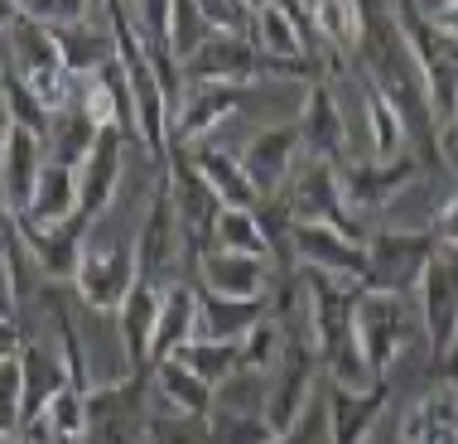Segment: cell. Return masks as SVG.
Here are the masks:
<instances>
[{"label": "cell", "mask_w": 458, "mask_h": 444, "mask_svg": "<svg viewBox=\"0 0 458 444\" xmlns=\"http://www.w3.org/2000/svg\"><path fill=\"white\" fill-rule=\"evenodd\" d=\"M106 5V20H111V34H116V58H121V73H126V88H131V107H135V135L150 145V159L155 169H165L169 159V121H174V107H169L165 88H159L150 58L140 48V34H135V15L121 0H102Z\"/></svg>", "instance_id": "6da1fadb"}, {"label": "cell", "mask_w": 458, "mask_h": 444, "mask_svg": "<svg viewBox=\"0 0 458 444\" xmlns=\"http://www.w3.org/2000/svg\"><path fill=\"white\" fill-rule=\"evenodd\" d=\"M391 5H395V24H401L405 44H411V54L420 64V78H425V97H429V111H435V126H444L458 111V39L444 34L415 0H391Z\"/></svg>", "instance_id": "7a4b0ae2"}, {"label": "cell", "mask_w": 458, "mask_h": 444, "mask_svg": "<svg viewBox=\"0 0 458 444\" xmlns=\"http://www.w3.org/2000/svg\"><path fill=\"white\" fill-rule=\"evenodd\" d=\"M420 329V310L411 304V295H391V290H362L357 300V343L371 367V377L386 381V372L395 367V357L411 348Z\"/></svg>", "instance_id": "3957f363"}, {"label": "cell", "mask_w": 458, "mask_h": 444, "mask_svg": "<svg viewBox=\"0 0 458 444\" xmlns=\"http://www.w3.org/2000/svg\"><path fill=\"white\" fill-rule=\"evenodd\" d=\"M439 237L429 227H386L367 232V286L391 295H415L425 266L435 261Z\"/></svg>", "instance_id": "277c9868"}, {"label": "cell", "mask_w": 458, "mask_h": 444, "mask_svg": "<svg viewBox=\"0 0 458 444\" xmlns=\"http://www.w3.org/2000/svg\"><path fill=\"white\" fill-rule=\"evenodd\" d=\"M415 310H420V333L435 363H449L458 343V246H439L435 261L425 266L415 286Z\"/></svg>", "instance_id": "5b68a950"}, {"label": "cell", "mask_w": 458, "mask_h": 444, "mask_svg": "<svg viewBox=\"0 0 458 444\" xmlns=\"http://www.w3.org/2000/svg\"><path fill=\"white\" fill-rule=\"evenodd\" d=\"M276 199H284L294 222H333V227H343V232H352V237L367 242V232L357 227V218L348 213V203H343V184H338V165H333V159L304 155V165L290 169V179H284V189Z\"/></svg>", "instance_id": "8992f818"}, {"label": "cell", "mask_w": 458, "mask_h": 444, "mask_svg": "<svg viewBox=\"0 0 458 444\" xmlns=\"http://www.w3.org/2000/svg\"><path fill=\"white\" fill-rule=\"evenodd\" d=\"M179 246H183V227H179L174 189H169V175L159 169L155 193H150V213H145L140 237H135V261H140V280H150L155 290H169V286H174Z\"/></svg>", "instance_id": "52a82bcc"}, {"label": "cell", "mask_w": 458, "mask_h": 444, "mask_svg": "<svg viewBox=\"0 0 458 444\" xmlns=\"http://www.w3.org/2000/svg\"><path fill=\"white\" fill-rule=\"evenodd\" d=\"M140 280V261H135V242H92L82 246L78 261V300L92 304V310H116L131 295V286Z\"/></svg>", "instance_id": "ba28073f"}, {"label": "cell", "mask_w": 458, "mask_h": 444, "mask_svg": "<svg viewBox=\"0 0 458 444\" xmlns=\"http://www.w3.org/2000/svg\"><path fill=\"white\" fill-rule=\"evenodd\" d=\"M420 155H401V159H343L338 165V184H343V203L348 213H377L386 208L401 189H411L420 179Z\"/></svg>", "instance_id": "9c48e42d"}, {"label": "cell", "mask_w": 458, "mask_h": 444, "mask_svg": "<svg viewBox=\"0 0 458 444\" xmlns=\"http://www.w3.org/2000/svg\"><path fill=\"white\" fill-rule=\"evenodd\" d=\"M294 261L304 270H324V276L367 286V242L333 227V222H294Z\"/></svg>", "instance_id": "30bf717a"}, {"label": "cell", "mask_w": 458, "mask_h": 444, "mask_svg": "<svg viewBox=\"0 0 458 444\" xmlns=\"http://www.w3.org/2000/svg\"><path fill=\"white\" fill-rule=\"evenodd\" d=\"M261 78V54L246 34H213L198 54L183 64V88L222 82V88H251Z\"/></svg>", "instance_id": "8fae6325"}, {"label": "cell", "mask_w": 458, "mask_h": 444, "mask_svg": "<svg viewBox=\"0 0 458 444\" xmlns=\"http://www.w3.org/2000/svg\"><path fill=\"white\" fill-rule=\"evenodd\" d=\"M300 121H284V126H266L256 131L251 141L237 150L246 179L256 184V193L261 199H276V193L284 189V179H290L294 159H300Z\"/></svg>", "instance_id": "7c38bea8"}, {"label": "cell", "mask_w": 458, "mask_h": 444, "mask_svg": "<svg viewBox=\"0 0 458 444\" xmlns=\"http://www.w3.org/2000/svg\"><path fill=\"white\" fill-rule=\"evenodd\" d=\"M246 102V88H222V82H198V88H183V97L174 102V121H169V135L183 145H203L213 141V131L227 116H237Z\"/></svg>", "instance_id": "4fadbf2b"}, {"label": "cell", "mask_w": 458, "mask_h": 444, "mask_svg": "<svg viewBox=\"0 0 458 444\" xmlns=\"http://www.w3.org/2000/svg\"><path fill=\"white\" fill-rule=\"evenodd\" d=\"M198 286L227 295V300H266L276 276H270V261H261V256H237V252H222V246H208L198 256Z\"/></svg>", "instance_id": "5bb4252c"}, {"label": "cell", "mask_w": 458, "mask_h": 444, "mask_svg": "<svg viewBox=\"0 0 458 444\" xmlns=\"http://www.w3.org/2000/svg\"><path fill=\"white\" fill-rule=\"evenodd\" d=\"M20 232H24V246H30L34 266H39L48 280H72L78 276V261H82V246L92 237V218L78 213L68 222H54V227H30V222H20Z\"/></svg>", "instance_id": "9a60e30c"}, {"label": "cell", "mask_w": 458, "mask_h": 444, "mask_svg": "<svg viewBox=\"0 0 458 444\" xmlns=\"http://www.w3.org/2000/svg\"><path fill=\"white\" fill-rule=\"evenodd\" d=\"M300 141H304V155H318V159H333L343 165L348 159V121H343V107L333 97L328 82H309L304 92V107H300Z\"/></svg>", "instance_id": "2e32d148"}, {"label": "cell", "mask_w": 458, "mask_h": 444, "mask_svg": "<svg viewBox=\"0 0 458 444\" xmlns=\"http://www.w3.org/2000/svg\"><path fill=\"white\" fill-rule=\"evenodd\" d=\"M386 401H391L386 381H371V387H362V391L328 381V406H324V411H328L333 444H367V435L381 421V411H386Z\"/></svg>", "instance_id": "e0dca14e"}, {"label": "cell", "mask_w": 458, "mask_h": 444, "mask_svg": "<svg viewBox=\"0 0 458 444\" xmlns=\"http://www.w3.org/2000/svg\"><path fill=\"white\" fill-rule=\"evenodd\" d=\"M44 141L34 131H10V145L0 155V208H10L15 218L30 213V199H34V184H39V169H44Z\"/></svg>", "instance_id": "ac0fdd59"}, {"label": "cell", "mask_w": 458, "mask_h": 444, "mask_svg": "<svg viewBox=\"0 0 458 444\" xmlns=\"http://www.w3.org/2000/svg\"><path fill=\"white\" fill-rule=\"evenodd\" d=\"M54 30V44H58V58L72 78H92L116 64V34L111 24H97V20H72V24H48Z\"/></svg>", "instance_id": "d6986e66"}, {"label": "cell", "mask_w": 458, "mask_h": 444, "mask_svg": "<svg viewBox=\"0 0 458 444\" xmlns=\"http://www.w3.org/2000/svg\"><path fill=\"white\" fill-rule=\"evenodd\" d=\"M159 300H165V290H155L150 280H135L131 295L116 304V333H121L131 372H145V367H150V338H155Z\"/></svg>", "instance_id": "ffe728a7"}, {"label": "cell", "mask_w": 458, "mask_h": 444, "mask_svg": "<svg viewBox=\"0 0 458 444\" xmlns=\"http://www.w3.org/2000/svg\"><path fill=\"white\" fill-rule=\"evenodd\" d=\"M174 141V135H169ZM193 159V169L208 179V189L222 199V208H256L261 203V193H256V184L246 179V169H242V159L237 150H222V145L213 141H203V145H183Z\"/></svg>", "instance_id": "44dd1931"}, {"label": "cell", "mask_w": 458, "mask_h": 444, "mask_svg": "<svg viewBox=\"0 0 458 444\" xmlns=\"http://www.w3.org/2000/svg\"><path fill=\"white\" fill-rule=\"evenodd\" d=\"M266 314H270V295L266 300H227V295H213L198 286L193 338H246Z\"/></svg>", "instance_id": "7402d4cb"}, {"label": "cell", "mask_w": 458, "mask_h": 444, "mask_svg": "<svg viewBox=\"0 0 458 444\" xmlns=\"http://www.w3.org/2000/svg\"><path fill=\"white\" fill-rule=\"evenodd\" d=\"M121 131H102L92 145V155L82 159L78 169V208L88 213L92 222L102 218V208L116 199V184H121Z\"/></svg>", "instance_id": "603a6c76"}, {"label": "cell", "mask_w": 458, "mask_h": 444, "mask_svg": "<svg viewBox=\"0 0 458 444\" xmlns=\"http://www.w3.org/2000/svg\"><path fill=\"white\" fill-rule=\"evenodd\" d=\"M20 377H24V421L48 411V401L68 387V363H64V348H48V343H24L20 353ZM20 421V425H24Z\"/></svg>", "instance_id": "cb8c5ba5"}, {"label": "cell", "mask_w": 458, "mask_h": 444, "mask_svg": "<svg viewBox=\"0 0 458 444\" xmlns=\"http://www.w3.org/2000/svg\"><path fill=\"white\" fill-rule=\"evenodd\" d=\"M78 169L58 165V159H44L39 169V184H34V199H30V213L20 222H30V227H54V222H68L78 218Z\"/></svg>", "instance_id": "d4e9b609"}, {"label": "cell", "mask_w": 458, "mask_h": 444, "mask_svg": "<svg viewBox=\"0 0 458 444\" xmlns=\"http://www.w3.org/2000/svg\"><path fill=\"white\" fill-rule=\"evenodd\" d=\"M193 314H198V290L189 286H169L159 300V319H155V338H150V367L169 363L183 343L193 338Z\"/></svg>", "instance_id": "484cf974"}, {"label": "cell", "mask_w": 458, "mask_h": 444, "mask_svg": "<svg viewBox=\"0 0 458 444\" xmlns=\"http://www.w3.org/2000/svg\"><path fill=\"white\" fill-rule=\"evenodd\" d=\"M401 444H458V391L439 387L405 415Z\"/></svg>", "instance_id": "4316f807"}, {"label": "cell", "mask_w": 458, "mask_h": 444, "mask_svg": "<svg viewBox=\"0 0 458 444\" xmlns=\"http://www.w3.org/2000/svg\"><path fill=\"white\" fill-rule=\"evenodd\" d=\"M155 387H159V401L169 406V415H189V421H208L213 411V397L217 387H208L203 377H193L183 363H155Z\"/></svg>", "instance_id": "83f0119b"}, {"label": "cell", "mask_w": 458, "mask_h": 444, "mask_svg": "<svg viewBox=\"0 0 458 444\" xmlns=\"http://www.w3.org/2000/svg\"><path fill=\"white\" fill-rule=\"evenodd\" d=\"M174 363H183L193 377H203L208 387H222L242 372V338H189L174 353Z\"/></svg>", "instance_id": "f1b7e54d"}, {"label": "cell", "mask_w": 458, "mask_h": 444, "mask_svg": "<svg viewBox=\"0 0 458 444\" xmlns=\"http://www.w3.org/2000/svg\"><path fill=\"white\" fill-rule=\"evenodd\" d=\"M357 82H362V111H367V135H371V159H401L405 155V121L401 111H395L381 88H371V82L357 73Z\"/></svg>", "instance_id": "f546056e"}, {"label": "cell", "mask_w": 458, "mask_h": 444, "mask_svg": "<svg viewBox=\"0 0 458 444\" xmlns=\"http://www.w3.org/2000/svg\"><path fill=\"white\" fill-rule=\"evenodd\" d=\"M97 135H102V131H97L78 107H68V111H58L54 126H48V135H44V155L58 159V165H68V169H82V159L92 155Z\"/></svg>", "instance_id": "4dcf8cb0"}, {"label": "cell", "mask_w": 458, "mask_h": 444, "mask_svg": "<svg viewBox=\"0 0 458 444\" xmlns=\"http://www.w3.org/2000/svg\"><path fill=\"white\" fill-rule=\"evenodd\" d=\"M10 54H15L20 73H44V68H64L58 58V44H54V30L44 20L24 15L15 30H10Z\"/></svg>", "instance_id": "1f68e13d"}, {"label": "cell", "mask_w": 458, "mask_h": 444, "mask_svg": "<svg viewBox=\"0 0 458 444\" xmlns=\"http://www.w3.org/2000/svg\"><path fill=\"white\" fill-rule=\"evenodd\" d=\"M309 24L333 48H357V39H362L357 0H309Z\"/></svg>", "instance_id": "d6a6232c"}, {"label": "cell", "mask_w": 458, "mask_h": 444, "mask_svg": "<svg viewBox=\"0 0 458 444\" xmlns=\"http://www.w3.org/2000/svg\"><path fill=\"white\" fill-rule=\"evenodd\" d=\"M213 246H222V252H237V256H261V261L270 256V242H266L261 222H256V208H222Z\"/></svg>", "instance_id": "836d02e7"}, {"label": "cell", "mask_w": 458, "mask_h": 444, "mask_svg": "<svg viewBox=\"0 0 458 444\" xmlns=\"http://www.w3.org/2000/svg\"><path fill=\"white\" fill-rule=\"evenodd\" d=\"M44 421H48V435H54V444H78V440L92 430L88 391H82V387H72V381H68V387L58 391L54 401H48Z\"/></svg>", "instance_id": "e575fe53"}, {"label": "cell", "mask_w": 458, "mask_h": 444, "mask_svg": "<svg viewBox=\"0 0 458 444\" xmlns=\"http://www.w3.org/2000/svg\"><path fill=\"white\" fill-rule=\"evenodd\" d=\"M280 353H284V324L276 314H266L261 324L242 338V372H261V377L276 372Z\"/></svg>", "instance_id": "d590c367"}, {"label": "cell", "mask_w": 458, "mask_h": 444, "mask_svg": "<svg viewBox=\"0 0 458 444\" xmlns=\"http://www.w3.org/2000/svg\"><path fill=\"white\" fill-rule=\"evenodd\" d=\"M213 24L203 20V10L193 5V0H174V15H169V48H174L179 64H189V58L213 39Z\"/></svg>", "instance_id": "8d00e7d4"}, {"label": "cell", "mask_w": 458, "mask_h": 444, "mask_svg": "<svg viewBox=\"0 0 458 444\" xmlns=\"http://www.w3.org/2000/svg\"><path fill=\"white\" fill-rule=\"evenodd\" d=\"M0 97H5V107H10V121H15L20 131H34L44 141L48 126H54V116L44 111V102L34 97V88L20 78V73H5V88H0Z\"/></svg>", "instance_id": "74e56055"}, {"label": "cell", "mask_w": 458, "mask_h": 444, "mask_svg": "<svg viewBox=\"0 0 458 444\" xmlns=\"http://www.w3.org/2000/svg\"><path fill=\"white\" fill-rule=\"evenodd\" d=\"M24 82L34 88V97L44 102L48 116H58V111L72 107V88H78V78H72L68 68H44V73H20Z\"/></svg>", "instance_id": "f35d334b"}, {"label": "cell", "mask_w": 458, "mask_h": 444, "mask_svg": "<svg viewBox=\"0 0 458 444\" xmlns=\"http://www.w3.org/2000/svg\"><path fill=\"white\" fill-rule=\"evenodd\" d=\"M24 421V377H20V357L0 363V435H20Z\"/></svg>", "instance_id": "ab89813d"}, {"label": "cell", "mask_w": 458, "mask_h": 444, "mask_svg": "<svg viewBox=\"0 0 458 444\" xmlns=\"http://www.w3.org/2000/svg\"><path fill=\"white\" fill-rule=\"evenodd\" d=\"M145 444H208V430H198L189 415H150L145 421Z\"/></svg>", "instance_id": "60d3db41"}, {"label": "cell", "mask_w": 458, "mask_h": 444, "mask_svg": "<svg viewBox=\"0 0 458 444\" xmlns=\"http://www.w3.org/2000/svg\"><path fill=\"white\" fill-rule=\"evenodd\" d=\"M169 15H174V0H135V30H140V39L169 44Z\"/></svg>", "instance_id": "b9f144b4"}, {"label": "cell", "mask_w": 458, "mask_h": 444, "mask_svg": "<svg viewBox=\"0 0 458 444\" xmlns=\"http://www.w3.org/2000/svg\"><path fill=\"white\" fill-rule=\"evenodd\" d=\"M24 5H30V15L44 20V24H72V20H82L88 0H24Z\"/></svg>", "instance_id": "7bdbcfd3"}, {"label": "cell", "mask_w": 458, "mask_h": 444, "mask_svg": "<svg viewBox=\"0 0 458 444\" xmlns=\"http://www.w3.org/2000/svg\"><path fill=\"white\" fill-rule=\"evenodd\" d=\"M429 232L439 237V246H458V193L435 213V227H429Z\"/></svg>", "instance_id": "ee69618b"}, {"label": "cell", "mask_w": 458, "mask_h": 444, "mask_svg": "<svg viewBox=\"0 0 458 444\" xmlns=\"http://www.w3.org/2000/svg\"><path fill=\"white\" fill-rule=\"evenodd\" d=\"M24 353V333L15 319H0V363H15V357Z\"/></svg>", "instance_id": "f6af8a7d"}, {"label": "cell", "mask_w": 458, "mask_h": 444, "mask_svg": "<svg viewBox=\"0 0 458 444\" xmlns=\"http://www.w3.org/2000/svg\"><path fill=\"white\" fill-rule=\"evenodd\" d=\"M439 159L458 165V111H454V121H444V126H439Z\"/></svg>", "instance_id": "bcb514c9"}, {"label": "cell", "mask_w": 458, "mask_h": 444, "mask_svg": "<svg viewBox=\"0 0 458 444\" xmlns=\"http://www.w3.org/2000/svg\"><path fill=\"white\" fill-rule=\"evenodd\" d=\"M24 15H30V5H24V0H0V30H5V34L15 30Z\"/></svg>", "instance_id": "7dc6e473"}, {"label": "cell", "mask_w": 458, "mask_h": 444, "mask_svg": "<svg viewBox=\"0 0 458 444\" xmlns=\"http://www.w3.org/2000/svg\"><path fill=\"white\" fill-rule=\"evenodd\" d=\"M429 20H435L444 34H454V39H458V0H454L449 10H439V15H429Z\"/></svg>", "instance_id": "c3c4849f"}, {"label": "cell", "mask_w": 458, "mask_h": 444, "mask_svg": "<svg viewBox=\"0 0 458 444\" xmlns=\"http://www.w3.org/2000/svg\"><path fill=\"white\" fill-rule=\"evenodd\" d=\"M10 131H15V121H10V107H5V97H0V155H5V145H10Z\"/></svg>", "instance_id": "681fc988"}, {"label": "cell", "mask_w": 458, "mask_h": 444, "mask_svg": "<svg viewBox=\"0 0 458 444\" xmlns=\"http://www.w3.org/2000/svg\"><path fill=\"white\" fill-rule=\"evenodd\" d=\"M415 5H420V10H425V15H439V10H449V5H454V0H415Z\"/></svg>", "instance_id": "f907efd6"}, {"label": "cell", "mask_w": 458, "mask_h": 444, "mask_svg": "<svg viewBox=\"0 0 458 444\" xmlns=\"http://www.w3.org/2000/svg\"><path fill=\"white\" fill-rule=\"evenodd\" d=\"M270 444H304V425H300V430H290V435H276Z\"/></svg>", "instance_id": "816d5d0a"}, {"label": "cell", "mask_w": 458, "mask_h": 444, "mask_svg": "<svg viewBox=\"0 0 458 444\" xmlns=\"http://www.w3.org/2000/svg\"><path fill=\"white\" fill-rule=\"evenodd\" d=\"M0 444H30V440H20V435H0Z\"/></svg>", "instance_id": "f5cc1de1"}, {"label": "cell", "mask_w": 458, "mask_h": 444, "mask_svg": "<svg viewBox=\"0 0 458 444\" xmlns=\"http://www.w3.org/2000/svg\"><path fill=\"white\" fill-rule=\"evenodd\" d=\"M5 73H10V68H5V64H0V88H5Z\"/></svg>", "instance_id": "db71d44e"}, {"label": "cell", "mask_w": 458, "mask_h": 444, "mask_svg": "<svg viewBox=\"0 0 458 444\" xmlns=\"http://www.w3.org/2000/svg\"><path fill=\"white\" fill-rule=\"evenodd\" d=\"M454 391H458V381H454Z\"/></svg>", "instance_id": "11a10c76"}, {"label": "cell", "mask_w": 458, "mask_h": 444, "mask_svg": "<svg viewBox=\"0 0 458 444\" xmlns=\"http://www.w3.org/2000/svg\"><path fill=\"white\" fill-rule=\"evenodd\" d=\"M237 5H242V0H237ZM242 10H246V5H242Z\"/></svg>", "instance_id": "9f6ffc18"}]
</instances>
